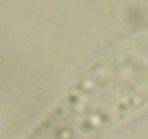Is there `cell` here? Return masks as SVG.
Instances as JSON below:
<instances>
[{
	"instance_id": "obj_1",
	"label": "cell",
	"mask_w": 148,
	"mask_h": 139,
	"mask_svg": "<svg viewBox=\"0 0 148 139\" xmlns=\"http://www.w3.org/2000/svg\"><path fill=\"white\" fill-rule=\"evenodd\" d=\"M148 109V29L102 49L23 139H106Z\"/></svg>"
}]
</instances>
